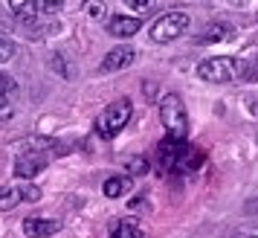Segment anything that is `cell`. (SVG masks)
<instances>
[{"label":"cell","instance_id":"7402d4cb","mask_svg":"<svg viewBox=\"0 0 258 238\" xmlns=\"http://www.w3.org/2000/svg\"><path fill=\"white\" fill-rule=\"evenodd\" d=\"M125 3H128V9H137V12H148V9H151L154 6V0H125Z\"/></svg>","mask_w":258,"mask_h":238},{"label":"cell","instance_id":"52a82bcc","mask_svg":"<svg viewBox=\"0 0 258 238\" xmlns=\"http://www.w3.org/2000/svg\"><path fill=\"white\" fill-rule=\"evenodd\" d=\"M21 201H41V189L32 183H9L0 186V209H15Z\"/></svg>","mask_w":258,"mask_h":238},{"label":"cell","instance_id":"603a6c76","mask_svg":"<svg viewBox=\"0 0 258 238\" xmlns=\"http://www.w3.org/2000/svg\"><path fill=\"white\" fill-rule=\"evenodd\" d=\"M244 102H246V110H249V116H255V119H258V93H249Z\"/></svg>","mask_w":258,"mask_h":238},{"label":"cell","instance_id":"5b68a950","mask_svg":"<svg viewBox=\"0 0 258 238\" xmlns=\"http://www.w3.org/2000/svg\"><path fill=\"white\" fill-rule=\"evenodd\" d=\"M241 76V61L229 58V55H215V58H206L198 64V79L212 84H223V82H232Z\"/></svg>","mask_w":258,"mask_h":238},{"label":"cell","instance_id":"30bf717a","mask_svg":"<svg viewBox=\"0 0 258 238\" xmlns=\"http://www.w3.org/2000/svg\"><path fill=\"white\" fill-rule=\"evenodd\" d=\"M142 21L140 18H128V15H113L110 21H107V35L113 38H131L140 32Z\"/></svg>","mask_w":258,"mask_h":238},{"label":"cell","instance_id":"9a60e30c","mask_svg":"<svg viewBox=\"0 0 258 238\" xmlns=\"http://www.w3.org/2000/svg\"><path fill=\"white\" fill-rule=\"evenodd\" d=\"M110 238H145V235H142V229L137 224H131V221H119Z\"/></svg>","mask_w":258,"mask_h":238},{"label":"cell","instance_id":"2e32d148","mask_svg":"<svg viewBox=\"0 0 258 238\" xmlns=\"http://www.w3.org/2000/svg\"><path fill=\"white\" fill-rule=\"evenodd\" d=\"M64 9V0H35V12L38 15H55V12H61Z\"/></svg>","mask_w":258,"mask_h":238},{"label":"cell","instance_id":"3957f363","mask_svg":"<svg viewBox=\"0 0 258 238\" xmlns=\"http://www.w3.org/2000/svg\"><path fill=\"white\" fill-rule=\"evenodd\" d=\"M131 113H134V105L131 99H119V102H110V105L96 116V134L102 140H113L125 125H128Z\"/></svg>","mask_w":258,"mask_h":238},{"label":"cell","instance_id":"7a4b0ae2","mask_svg":"<svg viewBox=\"0 0 258 238\" xmlns=\"http://www.w3.org/2000/svg\"><path fill=\"white\" fill-rule=\"evenodd\" d=\"M157 157H160L163 171H186V168L200 163V154H195V148L183 143L180 137H165L160 148H157Z\"/></svg>","mask_w":258,"mask_h":238},{"label":"cell","instance_id":"ac0fdd59","mask_svg":"<svg viewBox=\"0 0 258 238\" xmlns=\"http://www.w3.org/2000/svg\"><path fill=\"white\" fill-rule=\"evenodd\" d=\"M9 9L21 18H29V12L35 9V0H9Z\"/></svg>","mask_w":258,"mask_h":238},{"label":"cell","instance_id":"8fae6325","mask_svg":"<svg viewBox=\"0 0 258 238\" xmlns=\"http://www.w3.org/2000/svg\"><path fill=\"white\" fill-rule=\"evenodd\" d=\"M232 26L223 24V21H215L203 29V35H198V44H221V41H229L232 38Z\"/></svg>","mask_w":258,"mask_h":238},{"label":"cell","instance_id":"ba28073f","mask_svg":"<svg viewBox=\"0 0 258 238\" xmlns=\"http://www.w3.org/2000/svg\"><path fill=\"white\" fill-rule=\"evenodd\" d=\"M134 58H137L134 47H116L102 58V67H99V70L102 73H119V70H125V67H131Z\"/></svg>","mask_w":258,"mask_h":238},{"label":"cell","instance_id":"ffe728a7","mask_svg":"<svg viewBox=\"0 0 258 238\" xmlns=\"http://www.w3.org/2000/svg\"><path fill=\"white\" fill-rule=\"evenodd\" d=\"M15 58V44L9 41V38L0 35V64H6V61Z\"/></svg>","mask_w":258,"mask_h":238},{"label":"cell","instance_id":"5bb4252c","mask_svg":"<svg viewBox=\"0 0 258 238\" xmlns=\"http://www.w3.org/2000/svg\"><path fill=\"white\" fill-rule=\"evenodd\" d=\"M49 67L58 73L61 79H73V76H76V67L64 61V52H55V55H52V61H49Z\"/></svg>","mask_w":258,"mask_h":238},{"label":"cell","instance_id":"8992f818","mask_svg":"<svg viewBox=\"0 0 258 238\" xmlns=\"http://www.w3.org/2000/svg\"><path fill=\"white\" fill-rule=\"evenodd\" d=\"M188 15L186 12H168L163 18H157L151 26V41L157 44H168V41H177V38L183 35L188 29Z\"/></svg>","mask_w":258,"mask_h":238},{"label":"cell","instance_id":"277c9868","mask_svg":"<svg viewBox=\"0 0 258 238\" xmlns=\"http://www.w3.org/2000/svg\"><path fill=\"white\" fill-rule=\"evenodd\" d=\"M160 119H163V128L168 137H180L186 140L188 134V116H186V105L177 93H165L160 99Z\"/></svg>","mask_w":258,"mask_h":238},{"label":"cell","instance_id":"9c48e42d","mask_svg":"<svg viewBox=\"0 0 258 238\" xmlns=\"http://www.w3.org/2000/svg\"><path fill=\"white\" fill-rule=\"evenodd\" d=\"M61 229V221L55 218H24V235L29 238H47Z\"/></svg>","mask_w":258,"mask_h":238},{"label":"cell","instance_id":"484cf974","mask_svg":"<svg viewBox=\"0 0 258 238\" xmlns=\"http://www.w3.org/2000/svg\"><path fill=\"white\" fill-rule=\"evenodd\" d=\"M246 212H258V201H249V203H246Z\"/></svg>","mask_w":258,"mask_h":238},{"label":"cell","instance_id":"cb8c5ba5","mask_svg":"<svg viewBox=\"0 0 258 238\" xmlns=\"http://www.w3.org/2000/svg\"><path fill=\"white\" fill-rule=\"evenodd\" d=\"M235 238H258V226H246L241 232H235Z\"/></svg>","mask_w":258,"mask_h":238},{"label":"cell","instance_id":"d4e9b609","mask_svg":"<svg viewBox=\"0 0 258 238\" xmlns=\"http://www.w3.org/2000/svg\"><path fill=\"white\" fill-rule=\"evenodd\" d=\"M246 3H249V0H229V6H235V9H244Z\"/></svg>","mask_w":258,"mask_h":238},{"label":"cell","instance_id":"7c38bea8","mask_svg":"<svg viewBox=\"0 0 258 238\" xmlns=\"http://www.w3.org/2000/svg\"><path fill=\"white\" fill-rule=\"evenodd\" d=\"M131 186H134V180H131L128 174H113V177H107L105 183H102V192H105V198L116 201V198H125V195H128Z\"/></svg>","mask_w":258,"mask_h":238},{"label":"cell","instance_id":"4fadbf2b","mask_svg":"<svg viewBox=\"0 0 258 238\" xmlns=\"http://www.w3.org/2000/svg\"><path fill=\"white\" fill-rule=\"evenodd\" d=\"M84 15H87L90 21H105L107 18L105 0H84Z\"/></svg>","mask_w":258,"mask_h":238},{"label":"cell","instance_id":"e0dca14e","mask_svg":"<svg viewBox=\"0 0 258 238\" xmlns=\"http://www.w3.org/2000/svg\"><path fill=\"white\" fill-rule=\"evenodd\" d=\"M0 96H18V82H15L9 73H0Z\"/></svg>","mask_w":258,"mask_h":238},{"label":"cell","instance_id":"d6986e66","mask_svg":"<svg viewBox=\"0 0 258 238\" xmlns=\"http://www.w3.org/2000/svg\"><path fill=\"white\" fill-rule=\"evenodd\" d=\"M15 116V102L12 96H0V122H6V119Z\"/></svg>","mask_w":258,"mask_h":238},{"label":"cell","instance_id":"44dd1931","mask_svg":"<svg viewBox=\"0 0 258 238\" xmlns=\"http://www.w3.org/2000/svg\"><path fill=\"white\" fill-rule=\"evenodd\" d=\"M128 168H131V174H134V177H142V174L148 171V160H145V157H140V160H131Z\"/></svg>","mask_w":258,"mask_h":238},{"label":"cell","instance_id":"6da1fadb","mask_svg":"<svg viewBox=\"0 0 258 238\" xmlns=\"http://www.w3.org/2000/svg\"><path fill=\"white\" fill-rule=\"evenodd\" d=\"M58 154H67V148L55 140H44V137H29L21 143L18 148V157H15V177L21 180H32L38 171H44L49 166V160Z\"/></svg>","mask_w":258,"mask_h":238}]
</instances>
